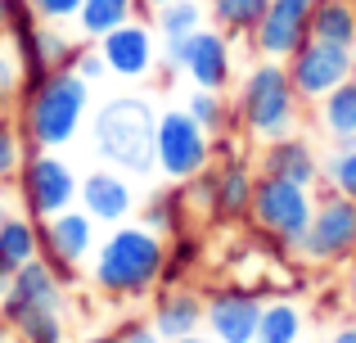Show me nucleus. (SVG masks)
<instances>
[{"label": "nucleus", "instance_id": "1", "mask_svg": "<svg viewBox=\"0 0 356 343\" xmlns=\"http://www.w3.org/2000/svg\"><path fill=\"white\" fill-rule=\"evenodd\" d=\"M167 276V239L149 226L118 221L90 253V285L113 303H140Z\"/></svg>", "mask_w": 356, "mask_h": 343}, {"label": "nucleus", "instance_id": "2", "mask_svg": "<svg viewBox=\"0 0 356 343\" xmlns=\"http://www.w3.org/2000/svg\"><path fill=\"white\" fill-rule=\"evenodd\" d=\"M90 113V81L77 68H54L36 86H23V127L32 150H63L81 136V122Z\"/></svg>", "mask_w": 356, "mask_h": 343}, {"label": "nucleus", "instance_id": "3", "mask_svg": "<svg viewBox=\"0 0 356 343\" xmlns=\"http://www.w3.org/2000/svg\"><path fill=\"white\" fill-rule=\"evenodd\" d=\"M154 136L158 113L145 95H113L90 113V141L108 168L127 176H149L154 168Z\"/></svg>", "mask_w": 356, "mask_h": 343}, {"label": "nucleus", "instance_id": "4", "mask_svg": "<svg viewBox=\"0 0 356 343\" xmlns=\"http://www.w3.org/2000/svg\"><path fill=\"white\" fill-rule=\"evenodd\" d=\"M298 122H302V95L289 81V68L280 59L252 63L235 90V127L266 145L280 136H293Z\"/></svg>", "mask_w": 356, "mask_h": 343}, {"label": "nucleus", "instance_id": "5", "mask_svg": "<svg viewBox=\"0 0 356 343\" xmlns=\"http://www.w3.org/2000/svg\"><path fill=\"white\" fill-rule=\"evenodd\" d=\"M312 212H316L312 185H298V181H289V176H270V172L257 176L248 221L266 239H275L280 248H298V239L312 226Z\"/></svg>", "mask_w": 356, "mask_h": 343}, {"label": "nucleus", "instance_id": "6", "mask_svg": "<svg viewBox=\"0 0 356 343\" xmlns=\"http://www.w3.org/2000/svg\"><path fill=\"white\" fill-rule=\"evenodd\" d=\"M307 266H348L356 262V199L339 190L316 194V212L307 235L293 248Z\"/></svg>", "mask_w": 356, "mask_h": 343}, {"label": "nucleus", "instance_id": "7", "mask_svg": "<svg viewBox=\"0 0 356 343\" xmlns=\"http://www.w3.org/2000/svg\"><path fill=\"white\" fill-rule=\"evenodd\" d=\"M217 159L212 150V136L194 122L190 109H167L158 113V136H154V168L163 181L181 185V181H194L203 176Z\"/></svg>", "mask_w": 356, "mask_h": 343}, {"label": "nucleus", "instance_id": "8", "mask_svg": "<svg viewBox=\"0 0 356 343\" xmlns=\"http://www.w3.org/2000/svg\"><path fill=\"white\" fill-rule=\"evenodd\" d=\"M14 190L23 194L27 217L45 221V217H54V212H63V208H72V203H77L81 181H77V172H72L54 150H27L23 168H18Z\"/></svg>", "mask_w": 356, "mask_h": 343}, {"label": "nucleus", "instance_id": "9", "mask_svg": "<svg viewBox=\"0 0 356 343\" xmlns=\"http://www.w3.org/2000/svg\"><path fill=\"white\" fill-rule=\"evenodd\" d=\"M284 68H289L293 90L302 95V104H321L334 86H343V81L356 72V50H348V45H330V41H316V36H312V41L293 54V59H284Z\"/></svg>", "mask_w": 356, "mask_h": 343}, {"label": "nucleus", "instance_id": "10", "mask_svg": "<svg viewBox=\"0 0 356 343\" xmlns=\"http://www.w3.org/2000/svg\"><path fill=\"white\" fill-rule=\"evenodd\" d=\"M95 226L99 221L86 208H63V212L41 221V257L63 276V285L77 276L81 262H90V253H95Z\"/></svg>", "mask_w": 356, "mask_h": 343}, {"label": "nucleus", "instance_id": "11", "mask_svg": "<svg viewBox=\"0 0 356 343\" xmlns=\"http://www.w3.org/2000/svg\"><path fill=\"white\" fill-rule=\"evenodd\" d=\"M312 41V0H270L261 23L252 27V50L261 59H293Z\"/></svg>", "mask_w": 356, "mask_h": 343}, {"label": "nucleus", "instance_id": "12", "mask_svg": "<svg viewBox=\"0 0 356 343\" xmlns=\"http://www.w3.org/2000/svg\"><path fill=\"white\" fill-rule=\"evenodd\" d=\"M261 308H266V298L257 289H248V285H221V289L208 294L203 326H208V335L217 343H252L257 339Z\"/></svg>", "mask_w": 356, "mask_h": 343}, {"label": "nucleus", "instance_id": "13", "mask_svg": "<svg viewBox=\"0 0 356 343\" xmlns=\"http://www.w3.org/2000/svg\"><path fill=\"white\" fill-rule=\"evenodd\" d=\"M99 50H104L108 77L118 81H145L158 63V32L140 18H127L122 27L99 36Z\"/></svg>", "mask_w": 356, "mask_h": 343}, {"label": "nucleus", "instance_id": "14", "mask_svg": "<svg viewBox=\"0 0 356 343\" xmlns=\"http://www.w3.org/2000/svg\"><path fill=\"white\" fill-rule=\"evenodd\" d=\"M32 308H59L63 312V276L45 257H32L27 266L14 271V285H9L5 303H0V317L9 326L18 312H32Z\"/></svg>", "mask_w": 356, "mask_h": 343}, {"label": "nucleus", "instance_id": "15", "mask_svg": "<svg viewBox=\"0 0 356 343\" xmlns=\"http://www.w3.org/2000/svg\"><path fill=\"white\" fill-rule=\"evenodd\" d=\"M185 77L203 90H226L235 81V50L221 27H199L190 36V59H185Z\"/></svg>", "mask_w": 356, "mask_h": 343}, {"label": "nucleus", "instance_id": "16", "mask_svg": "<svg viewBox=\"0 0 356 343\" xmlns=\"http://www.w3.org/2000/svg\"><path fill=\"white\" fill-rule=\"evenodd\" d=\"M203 317H208V298H203L199 289H190V285L172 280V285H163V289L154 294V317L149 321H154V330L167 343L203 330Z\"/></svg>", "mask_w": 356, "mask_h": 343}, {"label": "nucleus", "instance_id": "17", "mask_svg": "<svg viewBox=\"0 0 356 343\" xmlns=\"http://www.w3.org/2000/svg\"><path fill=\"white\" fill-rule=\"evenodd\" d=\"M81 208L90 212L95 221H104V226H118V221H127L131 212H136V190H131V176L118 172V168H99L90 172L86 181H81Z\"/></svg>", "mask_w": 356, "mask_h": 343}, {"label": "nucleus", "instance_id": "18", "mask_svg": "<svg viewBox=\"0 0 356 343\" xmlns=\"http://www.w3.org/2000/svg\"><path fill=\"white\" fill-rule=\"evenodd\" d=\"M261 172L289 176V181H298V185H316L325 176L321 172V154H316L298 131L280 136V141H266V150H261Z\"/></svg>", "mask_w": 356, "mask_h": 343}, {"label": "nucleus", "instance_id": "19", "mask_svg": "<svg viewBox=\"0 0 356 343\" xmlns=\"http://www.w3.org/2000/svg\"><path fill=\"white\" fill-rule=\"evenodd\" d=\"M212 185H217V212L212 217L221 221H243L252 208V185H257V176L243 159L235 154H226V163H221L217 172H212Z\"/></svg>", "mask_w": 356, "mask_h": 343}, {"label": "nucleus", "instance_id": "20", "mask_svg": "<svg viewBox=\"0 0 356 343\" xmlns=\"http://www.w3.org/2000/svg\"><path fill=\"white\" fill-rule=\"evenodd\" d=\"M312 36L356 50V0H316L312 5Z\"/></svg>", "mask_w": 356, "mask_h": 343}, {"label": "nucleus", "instance_id": "21", "mask_svg": "<svg viewBox=\"0 0 356 343\" xmlns=\"http://www.w3.org/2000/svg\"><path fill=\"white\" fill-rule=\"evenodd\" d=\"M32 257H41V221L9 212L5 230H0V266H5V271H18V266H27Z\"/></svg>", "mask_w": 356, "mask_h": 343}, {"label": "nucleus", "instance_id": "22", "mask_svg": "<svg viewBox=\"0 0 356 343\" xmlns=\"http://www.w3.org/2000/svg\"><path fill=\"white\" fill-rule=\"evenodd\" d=\"M321 131L330 136L334 145L356 141V72L321 99Z\"/></svg>", "mask_w": 356, "mask_h": 343}, {"label": "nucleus", "instance_id": "23", "mask_svg": "<svg viewBox=\"0 0 356 343\" xmlns=\"http://www.w3.org/2000/svg\"><path fill=\"white\" fill-rule=\"evenodd\" d=\"M136 0H81V14H77V32L86 41H99L104 32L122 27L127 18H136Z\"/></svg>", "mask_w": 356, "mask_h": 343}, {"label": "nucleus", "instance_id": "24", "mask_svg": "<svg viewBox=\"0 0 356 343\" xmlns=\"http://www.w3.org/2000/svg\"><path fill=\"white\" fill-rule=\"evenodd\" d=\"M266 5L270 0H208V18H212V27H221L235 41V36H252Z\"/></svg>", "mask_w": 356, "mask_h": 343}, {"label": "nucleus", "instance_id": "25", "mask_svg": "<svg viewBox=\"0 0 356 343\" xmlns=\"http://www.w3.org/2000/svg\"><path fill=\"white\" fill-rule=\"evenodd\" d=\"M298 339H302V312H298V303H289V298L266 303L252 343H298Z\"/></svg>", "mask_w": 356, "mask_h": 343}, {"label": "nucleus", "instance_id": "26", "mask_svg": "<svg viewBox=\"0 0 356 343\" xmlns=\"http://www.w3.org/2000/svg\"><path fill=\"white\" fill-rule=\"evenodd\" d=\"M199 27H208V0H172V5L154 9L158 36H194Z\"/></svg>", "mask_w": 356, "mask_h": 343}, {"label": "nucleus", "instance_id": "27", "mask_svg": "<svg viewBox=\"0 0 356 343\" xmlns=\"http://www.w3.org/2000/svg\"><path fill=\"white\" fill-rule=\"evenodd\" d=\"M185 109L194 113V122L203 127V131L217 141V136H226L230 127H235V109L226 104V95L221 90H203V86H194L190 90V99H185Z\"/></svg>", "mask_w": 356, "mask_h": 343}, {"label": "nucleus", "instance_id": "28", "mask_svg": "<svg viewBox=\"0 0 356 343\" xmlns=\"http://www.w3.org/2000/svg\"><path fill=\"white\" fill-rule=\"evenodd\" d=\"M14 335H23L27 343H63L68 339V326H63V312L59 308H32V312H18L9 321Z\"/></svg>", "mask_w": 356, "mask_h": 343}, {"label": "nucleus", "instance_id": "29", "mask_svg": "<svg viewBox=\"0 0 356 343\" xmlns=\"http://www.w3.org/2000/svg\"><path fill=\"white\" fill-rule=\"evenodd\" d=\"M181 203H185L181 199V185L154 190V194H149V203H145V226L158 230V235H176V230H181V221H185Z\"/></svg>", "mask_w": 356, "mask_h": 343}, {"label": "nucleus", "instance_id": "30", "mask_svg": "<svg viewBox=\"0 0 356 343\" xmlns=\"http://www.w3.org/2000/svg\"><path fill=\"white\" fill-rule=\"evenodd\" d=\"M27 136H23V127H14L9 118H0V190H9V185L18 181V168H23V159H27Z\"/></svg>", "mask_w": 356, "mask_h": 343}, {"label": "nucleus", "instance_id": "31", "mask_svg": "<svg viewBox=\"0 0 356 343\" xmlns=\"http://www.w3.org/2000/svg\"><path fill=\"white\" fill-rule=\"evenodd\" d=\"M321 172H325V185H330V190L356 199V141L334 145L330 159H321Z\"/></svg>", "mask_w": 356, "mask_h": 343}, {"label": "nucleus", "instance_id": "32", "mask_svg": "<svg viewBox=\"0 0 356 343\" xmlns=\"http://www.w3.org/2000/svg\"><path fill=\"white\" fill-rule=\"evenodd\" d=\"M18 90H23V59H18L14 41L0 36V109H5Z\"/></svg>", "mask_w": 356, "mask_h": 343}, {"label": "nucleus", "instance_id": "33", "mask_svg": "<svg viewBox=\"0 0 356 343\" xmlns=\"http://www.w3.org/2000/svg\"><path fill=\"white\" fill-rule=\"evenodd\" d=\"M27 5H32V14L41 23H59V27L77 23V14H81V0H27Z\"/></svg>", "mask_w": 356, "mask_h": 343}, {"label": "nucleus", "instance_id": "34", "mask_svg": "<svg viewBox=\"0 0 356 343\" xmlns=\"http://www.w3.org/2000/svg\"><path fill=\"white\" fill-rule=\"evenodd\" d=\"M72 68L81 72V77L95 86V81H104L108 77V63H104V50H99V41H90V45H77V54H72Z\"/></svg>", "mask_w": 356, "mask_h": 343}, {"label": "nucleus", "instance_id": "35", "mask_svg": "<svg viewBox=\"0 0 356 343\" xmlns=\"http://www.w3.org/2000/svg\"><path fill=\"white\" fill-rule=\"evenodd\" d=\"M158 59H163L167 72H185V59H190V36H158Z\"/></svg>", "mask_w": 356, "mask_h": 343}, {"label": "nucleus", "instance_id": "36", "mask_svg": "<svg viewBox=\"0 0 356 343\" xmlns=\"http://www.w3.org/2000/svg\"><path fill=\"white\" fill-rule=\"evenodd\" d=\"M194 253H199V239H190V235H181V239H176V244H172V248H167V276H163V280H167V285H172V280H176V276H181V271H185V266H194Z\"/></svg>", "mask_w": 356, "mask_h": 343}, {"label": "nucleus", "instance_id": "37", "mask_svg": "<svg viewBox=\"0 0 356 343\" xmlns=\"http://www.w3.org/2000/svg\"><path fill=\"white\" fill-rule=\"evenodd\" d=\"M118 335H122V343H167V339L154 330V321H131V326H122Z\"/></svg>", "mask_w": 356, "mask_h": 343}, {"label": "nucleus", "instance_id": "38", "mask_svg": "<svg viewBox=\"0 0 356 343\" xmlns=\"http://www.w3.org/2000/svg\"><path fill=\"white\" fill-rule=\"evenodd\" d=\"M343 303H348V312L356 317V266H352L348 276H343Z\"/></svg>", "mask_w": 356, "mask_h": 343}, {"label": "nucleus", "instance_id": "39", "mask_svg": "<svg viewBox=\"0 0 356 343\" xmlns=\"http://www.w3.org/2000/svg\"><path fill=\"white\" fill-rule=\"evenodd\" d=\"M330 343H356V321H343V326L330 335Z\"/></svg>", "mask_w": 356, "mask_h": 343}, {"label": "nucleus", "instance_id": "40", "mask_svg": "<svg viewBox=\"0 0 356 343\" xmlns=\"http://www.w3.org/2000/svg\"><path fill=\"white\" fill-rule=\"evenodd\" d=\"M9 14H14V0H0V36L9 32Z\"/></svg>", "mask_w": 356, "mask_h": 343}, {"label": "nucleus", "instance_id": "41", "mask_svg": "<svg viewBox=\"0 0 356 343\" xmlns=\"http://www.w3.org/2000/svg\"><path fill=\"white\" fill-rule=\"evenodd\" d=\"M172 343H217L208 335V330H194V335H185V339H172Z\"/></svg>", "mask_w": 356, "mask_h": 343}, {"label": "nucleus", "instance_id": "42", "mask_svg": "<svg viewBox=\"0 0 356 343\" xmlns=\"http://www.w3.org/2000/svg\"><path fill=\"white\" fill-rule=\"evenodd\" d=\"M9 285H14V271H5V266H0V303H5V294H9Z\"/></svg>", "mask_w": 356, "mask_h": 343}, {"label": "nucleus", "instance_id": "43", "mask_svg": "<svg viewBox=\"0 0 356 343\" xmlns=\"http://www.w3.org/2000/svg\"><path fill=\"white\" fill-rule=\"evenodd\" d=\"M163 5H172V0H136V9H149V14H154V9H163Z\"/></svg>", "mask_w": 356, "mask_h": 343}, {"label": "nucleus", "instance_id": "44", "mask_svg": "<svg viewBox=\"0 0 356 343\" xmlns=\"http://www.w3.org/2000/svg\"><path fill=\"white\" fill-rule=\"evenodd\" d=\"M5 221H9V199H5V190H0V230H5Z\"/></svg>", "mask_w": 356, "mask_h": 343}, {"label": "nucleus", "instance_id": "45", "mask_svg": "<svg viewBox=\"0 0 356 343\" xmlns=\"http://www.w3.org/2000/svg\"><path fill=\"white\" fill-rule=\"evenodd\" d=\"M86 343H122V335H90Z\"/></svg>", "mask_w": 356, "mask_h": 343}, {"label": "nucleus", "instance_id": "46", "mask_svg": "<svg viewBox=\"0 0 356 343\" xmlns=\"http://www.w3.org/2000/svg\"><path fill=\"white\" fill-rule=\"evenodd\" d=\"M0 343H27L23 335H14V330H5V335H0Z\"/></svg>", "mask_w": 356, "mask_h": 343}, {"label": "nucleus", "instance_id": "47", "mask_svg": "<svg viewBox=\"0 0 356 343\" xmlns=\"http://www.w3.org/2000/svg\"><path fill=\"white\" fill-rule=\"evenodd\" d=\"M312 5H316V0H312Z\"/></svg>", "mask_w": 356, "mask_h": 343}]
</instances>
